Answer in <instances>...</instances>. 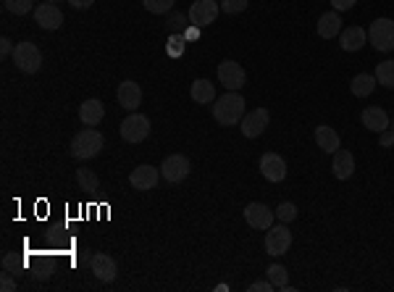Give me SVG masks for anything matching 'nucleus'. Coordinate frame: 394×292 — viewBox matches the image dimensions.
I'll list each match as a JSON object with an SVG mask.
<instances>
[{
	"label": "nucleus",
	"instance_id": "1",
	"mask_svg": "<svg viewBox=\"0 0 394 292\" xmlns=\"http://www.w3.org/2000/svg\"><path fill=\"white\" fill-rule=\"evenodd\" d=\"M245 116V98L234 90H229L226 95L213 100V119L221 127H234Z\"/></svg>",
	"mask_w": 394,
	"mask_h": 292
},
{
	"label": "nucleus",
	"instance_id": "2",
	"mask_svg": "<svg viewBox=\"0 0 394 292\" xmlns=\"http://www.w3.org/2000/svg\"><path fill=\"white\" fill-rule=\"evenodd\" d=\"M103 145H105L103 134L97 132V129H92V127H87V129H82L71 140V156L77 161H90L103 150Z\"/></svg>",
	"mask_w": 394,
	"mask_h": 292
},
{
	"label": "nucleus",
	"instance_id": "3",
	"mask_svg": "<svg viewBox=\"0 0 394 292\" xmlns=\"http://www.w3.org/2000/svg\"><path fill=\"white\" fill-rule=\"evenodd\" d=\"M150 132H153V124H150V119L144 116V113H129L126 119L121 121V127H118V134H121V140L124 143H131V145H137V143H142V140H147L150 137Z\"/></svg>",
	"mask_w": 394,
	"mask_h": 292
},
{
	"label": "nucleus",
	"instance_id": "4",
	"mask_svg": "<svg viewBox=\"0 0 394 292\" xmlns=\"http://www.w3.org/2000/svg\"><path fill=\"white\" fill-rule=\"evenodd\" d=\"M13 64L16 69H21L24 74H37L39 69H42V53H39V48L35 42H16V48H13Z\"/></svg>",
	"mask_w": 394,
	"mask_h": 292
},
{
	"label": "nucleus",
	"instance_id": "5",
	"mask_svg": "<svg viewBox=\"0 0 394 292\" xmlns=\"http://www.w3.org/2000/svg\"><path fill=\"white\" fill-rule=\"evenodd\" d=\"M368 40L373 42V48L381 51V53L394 51V21L392 19H386V16L376 19V21L370 24V29H368Z\"/></svg>",
	"mask_w": 394,
	"mask_h": 292
},
{
	"label": "nucleus",
	"instance_id": "6",
	"mask_svg": "<svg viewBox=\"0 0 394 292\" xmlns=\"http://www.w3.org/2000/svg\"><path fill=\"white\" fill-rule=\"evenodd\" d=\"M221 14V3H216V0H195L192 6H189V14H187V21L192 24V27H210L216 19Z\"/></svg>",
	"mask_w": 394,
	"mask_h": 292
},
{
	"label": "nucleus",
	"instance_id": "7",
	"mask_svg": "<svg viewBox=\"0 0 394 292\" xmlns=\"http://www.w3.org/2000/svg\"><path fill=\"white\" fill-rule=\"evenodd\" d=\"M189 172H192V163H189V158L182 156V153L169 156V158L163 161V166H160V176H163L169 185H179V182H184V179L189 176Z\"/></svg>",
	"mask_w": 394,
	"mask_h": 292
},
{
	"label": "nucleus",
	"instance_id": "8",
	"mask_svg": "<svg viewBox=\"0 0 394 292\" xmlns=\"http://www.w3.org/2000/svg\"><path fill=\"white\" fill-rule=\"evenodd\" d=\"M268 121H271L268 108H255V111H250V113L242 116L239 129H242V134H245L247 140H255V137H261V134L268 129Z\"/></svg>",
	"mask_w": 394,
	"mask_h": 292
},
{
	"label": "nucleus",
	"instance_id": "9",
	"mask_svg": "<svg viewBox=\"0 0 394 292\" xmlns=\"http://www.w3.org/2000/svg\"><path fill=\"white\" fill-rule=\"evenodd\" d=\"M218 82H221L226 90L239 93V90L245 87V82H247V71L242 69V64H236V61H221V64H218Z\"/></svg>",
	"mask_w": 394,
	"mask_h": 292
},
{
	"label": "nucleus",
	"instance_id": "10",
	"mask_svg": "<svg viewBox=\"0 0 394 292\" xmlns=\"http://www.w3.org/2000/svg\"><path fill=\"white\" fill-rule=\"evenodd\" d=\"M292 245V232L287 229V224H276L265 232V253L268 255H284L289 253Z\"/></svg>",
	"mask_w": 394,
	"mask_h": 292
},
{
	"label": "nucleus",
	"instance_id": "11",
	"mask_svg": "<svg viewBox=\"0 0 394 292\" xmlns=\"http://www.w3.org/2000/svg\"><path fill=\"white\" fill-rule=\"evenodd\" d=\"M274 219H276V213L271 211L268 206H263V203H247V208H245V221H247V226H252V229L268 232V229L274 226Z\"/></svg>",
	"mask_w": 394,
	"mask_h": 292
},
{
	"label": "nucleus",
	"instance_id": "12",
	"mask_svg": "<svg viewBox=\"0 0 394 292\" xmlns=\"http://www.w3.org/2000/svg\"><path fill=\"white\" fill-rule=\"evenodd\" d=\"M116 98H118V106L126 108L129 113H134L137 108L142 106V87H140L134 80H124L121 84H118Z\"/></svg>",
	"mask_w": 394,
	"mask_h": 292
},
{
	"label": "nucleus",
	"instance_id": "13",
	"mask_svg": "<svg viewBox=\"0 0 394 292\" xmlns=\"http://www.w3.org/2000/svg\"><path fill=\"white\" fill-rule=\"evenodd\" d=\"M261 174L268 182H284L287 179V161L281 158L279 153H263Z\"/></svg>",
	"mask_w": 394,
	"mask_h": 292
},
{
	"label": "nucleus",
	"instance_id": "14",
	"mask_svg": "<svg viewBox=\"0 0 394 292\" xmlns=\"http://www.w3.org/2000/svg\"><path fill=\"white\" fill-rule=\"evenodd\" d=\"M90 268H92V274L100 279V282H105V284H108V282H113L116 274H118L116 258H113V255H108V253H95V255H92Z\"/></svg>",
	"mask_w": 394,
	"mask_h": 292
},
{
	"label": "nucleus",
	"instance_id": "15",
	"mask_svg": "<svg viewBox=\"0 0 394 292\" xmlns=\"http://www.w3.org/2000/svg\"><path fill=\"white\" fill-rule=\"evenodd\" d=\"M35 21H37L42 29H61L64 24V14H61V8L58 6H53V3H39L37 8H35Z\"/></svg>",
	"mask_w": 394,
	"mask_h": 292
},
{
	"label": "nucleus",
	"instance_id": "16",
	"mask_svg": "<svg viewBox=\"0 0 394 292\" xmlns=\"http://www.w3.org/2000/svg\"><path fill=\"white\" fill-rule=\"evenodd\" d=\"M158 179H160V172H158L156 166H150V163H142V166H137V169L129 174V185L134 187V190H140V192L153 190V187L158 185Z\"/></svg>",
	"mask_w": 394,
	"mask_h": 292
},
{
	"label": "nucleus",
	"instance_id": "17",
	"mask_svg": "<svg viewBox=\"0 0 394 292\" xmlns=\"http://www.w3.org/2000/svg\"><path fill=\"white\" fill-rule=\"evenodd\" d=\"M360 121H363V127H366V129H370V132H376V134L386 132V129H389V124H392L389 113L379 106H368L366 111L360 113Z\"/></svg>",
	"mask_w": 394,
	"mask_h": 292
},
{
	"label": "nucleus",
	"instance_id": "18",
	"mask_svg": "<svg viewBox=\"0 0 394 292\" xmlns=\"http://www.w3.org/2000/svg\"><path fill=\"white\" fill-rule=\"evenodd\" d=\"M368 42V32L363 27H347L341 29L339 35V45L344 53H357L363 45Z\"/></svg>",
	"mask_w": 394,
	"mask_h": 292
},
{
	"label": "nucleus",
	"instance_id": "19",
	"mask_svg": "<svg viewBox=\"0 0 394 292\" xmlns=\"http://www.w3.org/2000/svg\"><path fill=\"white\" fill-rule=\"evenodd\" d=\"M341 35V16L339 11H326L318 19V37L323 40H334Z\"/></svg>",
	"mask_w": 394,
	"mask_h": 292
},
{
	"label": "nucleus",
	"instance_id": "20",
	"mask_svg": "<svg viewBox=\"0 0 394 292\" xmlns=\"http://www.w3.org/2000/svg\"><path fill=\"white\" fill-rule=\"evenodd\" d=\"M103 116H105V106L100 100H95V98L84 100V103L79 106V121H82L84 127H97V124L103 121Z\"/></svg>",
	"mask_w": 394,
	"mask_h": 292
},
{
	"label": "nucleus",
	"instance_id": "21",
	"mask_svg": "<svg viewBox=\"0 0 394 292\" xmlns=\"http://www.w3.org/2000/svg\"><path fill=\"white\" fill-rule=\"evenodd\" d=\"M315 145L321 147L323 153L331 156V153H337L341 147V140H339V134L334 132L328 124H318V127H315Z\"/></svg>",
	"mask_w": 394,
	"mask_h": 292
},
{
	"label": "nucleus",
	"instance_id": "22",
	"mask_svg": "<svg viewBox=\"0 0 394 292\" xmlns=\"http://www.w3.org/2000/svg\"><path fill=\"white\" fill-rule=\"evenodd\" d=\"M331 174H334L337 179H341V182L353 176V174H355V156H353V153H350V150H341V147H339V150L334 153V163H331Z\"/></svg>",
	"mask_w": 394,
	"mask_h": 292
},
{
	"label": "nucleus",
	"instance_id": "23",
	"mask_svg": "<svg viewBox=\"0 0 394 292\" xmlns=\"http://www.w3.org/2000/svg\"><path fill=\"white\" fill-rule=\"evenodd\" d=\"M189 95H192V100H195L197 106H208V103L216 100V87H213L208 80H195Z\"/></svg>",
	"mask_w": 394,
	"mask_h": 292
},
{
	"label": "nucleus",
	"instance_id": "24",
	"mask_svg": "<svg viewBox=\"0 0 394 292\" xmlns=\"http://www.w3.org/2000/svg\"><path fill=\"white\" fill-rule=\"evenodd\" d=\"M379 82L373 74H357L353 77V84H350V90H353L355 98H368V95H373V87H376Z\"/></svg>",
	"mask_w": 394,
	"mask_h": 292
},
{
	"label": "nucleus",
	"instance_id": "25",
	"mask_svg": "<svg viewBox=\"0 0 394 292\" xmlns=\"http://www.w3.org/2000/svg\"><path fill=\"white\" fill-rule=\"evenodd\" d=\"M268 279H271V284H274L276 290H284V292H289L292 287H289V274H287V268L281 264H274V266H268Z\"/></svg>",
	"mask_w": 394,
	"mask_h": 292
},
{
	"label": "nucleus",
	"instance_id": "26",
	"mask_svg": "<svg viewBox=\"0 0 394 292\" xmlns=\"http://www.w3.org/2000/svg\"><path fill=\"white\" fill-rule=\"evenodd\" d=\"M373 77H376V82H379L381 87L394 90V61H381L379 66H376V71H373Z\"/></svg>",
	"mask_w": 394,
	"mask_h": 292
},
{
	"label": "nucleus",
	"instance_id": "27",
	"mask_svg": "<svg viewBox=\"0 0 394 292\" xmlns=\"http://www.w3.org/2000/svg\"><path fill=\"white\" fill-rule=\"evenodd\" d=\"M77 182L79 190H84V192H95L100 187V179H97V174L92 169H77Z\"/></svg>",
	"mask_w": 394,
	"mask_h": 292
},
{
	"label": "nucleus",
	"instance_id": "28",
	"mask_svg": "<svg viewBox=\"0 0 394 292\" xmlns=\"http://www.w3.org/2000/svg\"><path fill=\"white\" fill-rule=\"evenodd\" d=\"M173 3L176 0H142L144 11L147 14H156V16H166L173 11Z\"/></svg>",
	"mask_w": 394,
	"mask_h": 292
},
{
	"label": "nucleus",
	"instance_id": "29",
	"mask_svg": "<svg viewBox=\"0 0 394 292\" xmlns=\"http://www.w3.org/2000/svg\"><path fill=\"white\" fill-rule=\"evenodd\" d=\"M3 8H6L8 14L24 16L32 11V0H3Z\"/></svg>",
	"mask_w": 394,
	"mask_h": 292
},
{
	"label": "nucleus",
	"instance_id": "30",
	"mask_svg": "<svg viewBox=\"0 0 394 292\" xmlns=\"http://www.w3.org/2000/svg\"><path fill=\"white\" fill-rule=\"evenodd\" d=\"M274 213L281 224H289V221H294V219H297V206H294V203H281Z\"/></svg>",
	"mask_w": 394,
	"mask_h": 292
},
{
	"label": "nucleus",
	"instance_id": "31",
	"mask_svg": "<svg viewBox=\"0 0 394 292\" xmlns=\"http://www.w3.org/2000/svg\"><path fill=\"white\" fill-rule=\"evenodd\" d=\"M250 0H221V11L229 16H236L242 11H247Z\"/></svg>",
	"mask_w": 394,
	"mask_h": 292
},
{
	"label": "nucleus",
	"instance_id": "32",
	"mask_svg": "<svg viewBox=\"0 0 394 292\" xmlns=\"http://www.w3.org/2000/svg\"><path fill=\"white\" fill-rule=\"evenodd\" d=\"M184 48H187V35H171L169 37V55L171 58L184 55Z\"/></svg>",
	"mask_w": 394,
	"mask_h": 292
},
{
	"label": "nucleus",
	"instance_id": "33",
	"mask_svg": "<svg viewBox=\"0 0 394 292\" xmlns=\"http://www.w3.org/2000/svg\"><path fill=\"white\" fill-rule=\"evenodd\" d=\"M187 24H189V21H184V14H169V21H166L171 35H184V32H187Z\"/></svg>",
	"mask_w": 394,
	"mask_h": 292
},
{
	"label": "nucleus",
	"instance_id": "34",
	"mask_svg": "<svg viewBox=\"0 0 394 292\" xmlns=\"http://www.w3.org/2000/svg\"><path fill=\"white\" fill-rule=\"evenodd\" d=\"M3 268L6 271H16V268H24V261L16 255V253H3Z\"/></svg>",
	"mask_w": 394,
	"mask_h": 292
},
{
	"label": "nucleus",
	"instance_id": "35",
	"mask_svg": "<svg viewBox=\"0 0 394 292\" xmlns=\"http://www.w3.org/2000/svg\"><path fill=\"white\" fill-rule=\"evenodd\" d=\"M247 290L250 292H271V290H276V287L271 284V279H261V282H252Z\"/></svg>",
	"mask_w": 394,
	"mask_h": 292
},
{
	"label": "nucleus",
	"instance_id": "36",
	"mask_svg": "<svg viewBox=\"0 0 394 292\" xmlns=\"http://www.w3.org/2000/svg\"><path fill=\"white\" fill-rule=\"evenodd\" d=\"M0 290L3 292H16V282L11 279V271H6L3 279H0Z\"/></svg>",
	"mask_w": 394,
	"mask_h": 292
},
{
	"label": "nucleus",
	"instance_id": "37",
	"mask_svg": "<svg viewBox=\"0 0 394 292\" xmlns=\"http://www.w3.org/2000/svg\"><path fill=\"white\" fill-rule=\"evenodd\" d=\"M8 55H13V45H11V40H8V37H3V40H0V58L6 61Z\"/></svg>",
	"mask_w": 394,
	"mask_h": 292
},
{
	"label": "nucleus",
	"instance_id": "38",
	"mask_svg": "<svg viewBox=\"0 0 394 292\" xmlns=\"http://www.w3.org/2000/svg\"><path fill=\"white\" fill-rule=\"evenodd\" d=\"M357 0H331V6H334V11H350Z\"/></svg>",
	"mask_w": 394,
	"mask_h": 292
},
{
	"label": "nucleus",
	"instance_id": "39",
	"mask_svg": "<svg viewBox=\"0 0 394 292\" xmlns=\"http://www.w3.org/2000/svg\"><path fill=\"white\" fill-rule=\"evenodd\" d=\"M379 140H381V147H392L394 145V132L392 129H386V132L379 134Z\"/></svg>",
	"mask_w": 394,
	"mask_h": 292
},
{
	"label": "nucleus",
	"instance_id": "40",
	"mask_svg": "<svg viewBox=\"0 0 394 292\" xmlns=\"http://www.w3.org/2000/svg\"><path fill=\"white\" fill-rule=\"evenodd\" d=\"M68 3H71V6L77 8V11H84V8H90L95 0H68Z\"/></svg>",
	"mask_w": 394,
	"mask_h": 292
},
{
	"label": "nucleus",
	"instance_id": "41",
	"mask_svg": "<svg viewBox=\"0 0 394 292\" xmlns=\"http://www.w3.org/2000/svg\"><path fill=\"white\" fill-rule=\"evenodd\" d=\"M389 129H392V132H394V121H392V124H389Z\"/></svg>",
	"mask_w": 394,
	"mask_h": 292
}]
</instances>
